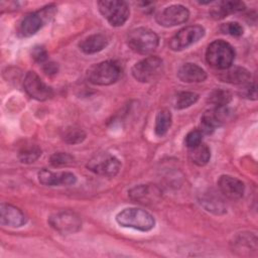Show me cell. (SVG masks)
Wrapping results in <instances>:
<instances>
[{"label":"cell","mask_w":258,"mask_h":258,"mask_svg":"<svg viewBox=\"0 0 258 258\" xmlns=\"http://www.w3.org/2000/svg\"><path fill=\"white\" fill-rule=\"evenodd\" d=\"M235 58V50L230 43L218 39L211 42L206 50L207 62L218 70L230 68Z\"/></svg>","instance_id":"7a4b0ae2"},{"label":"cell","mask_w":258,"mask_h":258,"mask_svg":"<svg viewBox=\"0 0 258 258\" xmlns=\"http://www.w3.org/2000/svg\"><path fill=\"white\" fill-rule=\"evenodd\" d=\"M201 204L207 211L213 212L217 215L224 214L226 212V207L222 200L219 197L213 195V192L204 195V197L201 200Z\"/></svg>","instance_id":"603a6c76"},{"label":"cell","mask_w":258,"mask_h":258,"mask_svg":"<svg viewBox=\"0 0 258 258\" xmlns=\"http://www.w3.org/2000/svg\"><path fill=\"white\" fill-rule=\"evenodd\" d=\"M41 155V149L37 145H24L18 152V159L22 163H33Z\"/></svg>","instance_id":"484cf974"},{"label":"cell","mask_w":258,"mask_h":258,"mask_svg":"<svg viewBox=\"0 0 258 258\" xmlns=\"http://www.w3.org/2000/svg\"><path fill=\"white\" fill-rule=\"evenodd\" d=\"M48 223L60 234L69 235L78 232L82 227L80 217L72 211H60L48 218Z\"/></svg>","instance_id":"ba28073f"},{"label":"cell","mask_w":258,"mask_h":258,"mask_svg":"<svg viewBox=\"0 0 258 258\" xmlns=\"http://www.w3.org/2000/svg\"><path fill=\"white\" fill-rule=\"evenodd\" d=\"M120 76L119 66L112 60L93 64L87 73L90 83L98 86H109L114 84Z\"/></svg>","instance_id":"277c9868"},{"label":"cell","mask_w":258,"mask_h":258,"mask_svg":"<svg viewBox=\"0 0 258 258\" xmlns=\"http://www.w3.org/2000/svg\"><path fill=\"white\" fill-rule=\"evenodd\" d=\"M87 168L98 175L113 177L119 172L121 163L114 155L108 152H102L94 155L88 161Z\"/></svg>","instance_id":"8992f818"},{"label":"cell","mask_w":258,"mask_h":258,"mask_svg":"<svg viewBox=\"0 0 258 258\" xmlns=\"http://www.w3.org/2000/svg\"><path fill=\"white\" fill-rule=\"evenodd\" d=\"M50 164L54 167H60V166H68L74 163L75 158L66 152H57L53 153L49 158Z\"/></svg>","instance_id":"f1b7e54d"},{"label":"cell","mask_w":258,"mask_h":258,"mask_svg":"<svg viewBox=\"0 0 258 258\" xmlns=\"http://www.w3.org/2000/svg\"><path fill=\"white\" fill-rule=\"evenodd\" d=\"M189 17V11L186 7L176 4L170 5L161 10L156 15V21L159 25L164 27H171L178 24H182L187 21Z\"/></svg>","instance_id":"8fae6325"},{"label":"cell","mask_w":258,"mask_h":258,"mask_svg":"<svg viewBox=\"0 0 258 258\" xmlns=\"http://www.w3.org/2000/svg\"><path fill=\"white\" fill-rule=\"evenodd\" d=\"M221 31L232 36H241L243 34V27L238 22H227L222 24Z\"/></svg>","instance_id":"f546056e"},{"label":"cell","mask_w":258,"mask_h":258,"mask_svg":"<svg viewBox=\"0 0 258 258\" xmlns=\"http://www.w3.org/2000/svg\"><path fill=\"white\" fill-rule=\"evenodd\" d=\"M199 100V95L192 92H180L175 97L174 107L175 109L181 110L185 109L192 104H195Z\"/></svg>","instance_id":"83f0119b"},{"label":"cell","mask_w":258,"mask_h":258,"mask_svg":"<svg viewBox=\"0 0 258 258\" xmlns=\"http://www.w3.org/2000/svg\"><path fill=\"white\" fill-rule=\"evenodd\" d=\"M108 44V38L101 33L92 34L88 37L84 38L80 43L79 46L81 50L87 54H92L101 51L104 49Z\"/></svg>","instance_id":"ffe728a7"},{"label":"cell","mask_w":258,"mask_h":258,"mask_svg":"<svg viewBox=\"0 0 258 258\" xmlns=\"http://www.w3.org/2000/svg\"><path fill=\"white\" fill-rule=\"evenodd\" d=\"M221 80L233 85H246L249 83L251 75L248 70L242 67H234L226 69L225 73L220 76Z\"/></svg>","instance_id":"44dd1931"},{"label":"cell","mask_w":258,"mask_h":258,"mask_svg":"<svg viewBox=\"0 0 258 258\" xmlns=\"http://www.w3.org/2000/svg\"><path fill=\"white\" fill-rule=\"evenodd\" d=\"M38 180L41 184L47 186H60L72 185L76 183L77 177L74 173L69 171L52 172L47 169H41L37 174Z\"/></svg>","instance_id":"4fadbf2b"},{"label":"cell","mask_w":258,"mask_h":258,"mask_svg":"<svg viewBox=\"0 0 258 258\" xmlns=\"http://www.w3.org/2000/svg\"><path fill=\"white\" fill-rule=\"evenodd\" d=\"M24 90L33 99L45 101L52 96V89L47 86L34 72H28L23 82Z\"/></svg>","instance_id":"7c38bea8"},{"label":"cell","mask_w":258,"mask_h":258,"mask_svg":"<svg viewBox=\"0 0 258 258\" xmlns=\"http://www.w3.org/2000/svg\"><path fill=\"white\" fill-rule=\"evenodd\" d=\"M241 95L247 99H253L255 100L256 97H257V94H256V86H255V83H248L246 84V86L242 89L241 91Z\"/></svg>","instance_id":"1f68e13d"},{"label":"cell","mask_w":258,"mask_h":258,"mask_svg":"<svg viewBox=\"0 0 258 258\" xmlns=\"http://www.w3.org/2000/svg\"><path fill=\"white\" fill-rule=\"evenodd\" d=\"M202 139H203V132L201 130L195 129L189 131L184 139V143L185 145L190 148L194 146H197L198 144L202 143Z\"/></svg>","instance_id":"4dcf8cb0"},{"label":"cell","mask_w":258,"mask_h":258,"mask_svg":"<svg viewBox=\"0 0 258 258\" xmlns=\"http://www.w3.org/2000/svg\"><path fill=\"white\" fill-rule=\"evenodd\" d=\"M127 43L133 51L140 54H147L155 50L158 46L159 38L153 30L147 27H138L128 33Z\"/></svg>","instance_id":"3957f363"},{"label":"cell","mask_w":258,"mask_h":258,"mask_svg":"<svg viewBox=\"0 0 258 258\" xmlns=\"http://www.w3.org/2000/svg\"><path fill=\"white\" fill-rule=\"evenodd\" d=\"M162 60L158 56H148L136 62L131 73L135 80L141 83H149L155 80L162 71Z\"/></svg>","instance_id":"52a82bcc"},{"label":"cell","mask_w":258,"mask_h":258,"mask_svg":"<svg viewBox=\"0 0 258 258\" xmlns=\"http://www.w3.org/2000/svg\"><path fill=\"white\" fill-rule=\"evenodd\" d=\"M32 57L37 61V62H43L47 58V52L42 46H35L32 49Z\"/></svg>","instance_id":"d6a6232c"},{"label":"cell","mask_w":258,"mask_h":258,"mask_svg":"<svg viewBox=\"0 0 258 258\" xmlns=\"http://www.w3.org/2000/svg\"><path fill=\"white\" fill-rule=\"evenodd\" d=\"M177 78L183 83H200L207 79V73L198 64L187 62L178 69Z\"/></svg>","instance_id":"ac0fdd59"},{"label":"cell","mask_w":258,"mask_h":258,"mask_svg":"<svg viewBox=\"0 0 258 258\" xmlns=\"http://www.w3.org/2000/svg\"><path fill=\"white\" fill-rule=\"evenodd\" d=\"M188 157L191 162L199 166L206 165L211 158V150L205 143H200L197 146L188 148Z\"/></svg>","instance_id":"7402d4cb"},{"label":"cell","mask_w":258,"mask_h":258,"mask_svg":"<svg viewBox=\"0 0 258 258\" xmlns=\"http://www.w3.org/2000/svg\"><path fill=\"white\" fill-rule=\"evenodd\" d=\"M0 223L2 226L19 228L26 223V217L18 208L2 203L0 206Z\"/></svg>","instance_id":"2e32d148"},{"label":"cell","mask_w":258,"mask_h":258,"mask_svg":"<svg viewBox=\"0 0 258 258\" xmlns=\"http://www.w3.org/2000/svg\"><path fill=\"white\" fill-rule=\"evenodd\" d=\"M100 13L112 26H122L130 15V9L126 2L117 0H104L98 2Z\"/></svg>","instance_id":"5b68a950"},{"label":"cell","mask_w":258,"mask_h":258,"mask_svg":"<svg viewBox=\"0 0 258 258\" xmlns=\"http://www.w3.org/2000/svg\"><path fill=\"white\" fill-rule=\"evenodd\" d=\"M129 197L132 201L142 205H150L160 197V191L155 186L148 184H139L129 191Z\"/></svg>","instance_id":"e0dca14e"},{"label":"cell","mask_w":258,"mask_h":258,"mask_svg":"<svg viewBox=\"0 0 258 258\" xmlns=\"http://www.w3.org/2000/svg\"><path fill=\"white\" fill-rule=\"evenodd\" d=\"M218 186L221 192L230 200H239L243 197L245 185L244 183L231 175H222L218 180Z\"/></svg>","instance_id":"9a60e30c"},{"label":"cell","mask_w":258,"mask_h":258,"mask_svg":"<svg viewBox=\"0 0 258 258\" xmlns=\"http://www.w3.org/2000/svg\"><path fill=\"white\" fill-rule=\"evenodd\" d=\"M245 7L241 1H219L210 10V14L214 19H223L229 14L243 10Z\"/></svg>","instance_id":"d6986e66"},{"label":"cell","mask_w":258,"mask_h":258,"mask_svg":"<svg viewBox=\"0 0 258 258\" xmlns=\"http://www.w3.org/2000/svg\"><path fill=\"white\" fill-rule=\"evenodd\" d=\"M61 138L68 144H78L86 139V132L78 126H69L62 130Z\"/></svg>","instance_id":"d4e9b609"},{"label":"cell","mask_w":258,"mask_h":258,"mask_svg":"<svg viewBox=\"0 0 258 258\" xmlns=\"http://www.w3.org/2000/svg\"><path fill=\"white\" fill-rule=\"evenodd\" d=\"M171 125V114L168 110L162 109L160 110L155 118V127L154 132L157 136L162 137L165 135L170 128Z\"/></svg>","instance_id":"cb8c5ba5"},{"label":"cell","mask_w":258,"mask_h":258,"mask_svg":"<svg viewBox=\"0 0 258 258\" xmlns=\"http://www.w3.org/2000/svg\"><path fill=\"white\" fill-rule=\"evenodd\" d=\"M116 221L122 227L132 228L142 232L150 231L155 225V220L152 215L137 208L124 209L117 214Z\"/></svg>","instance_id":"6da1fadb"},{"label":"cell","mask_w":258,"mask_h":258,"mask_svg":"<svg viewBox=\"0 0 258 258\" xmlns=\"http://www.w3.org/2000/svg\"><path fill=\"white\" fill-rule=\"evenodd\" d=\"M54 14V7L48 6L43 8L41 11L29 13L23 17L19 24V33L24 36L28 37L35 34L44 24V22L52 17Z\"/></svg>","instance_id":"9c48e42d"},{"label":"cell","mask_w":258,"mask_h":258,"mask_svg":"<svg viewBox=\"0 0 258 258\" xmlns=\"http://www.w3.org/2000/svg\"><path fill=\"white\" fill-rule=\"evenodd\" d=\"M232 99V95L230 92L226 90H221L217 89L213 91L209 97H208V102L212 105L215 106V108L218 107H226V105L229 104V102Z\"/></svg>","instance_id":"4316f807"},{"label":"cell","mask_w":258,"mask_h":258,"mask_svg":"<svg viewBox=\"0 0 258 258\" xmlns=\"http://www.w3.org/2000/svg\"><path fill=\"white\" fill-rule=\"evenodd\" d=\"M43 70H44V72H45L47 75L56 74V72H57V66H56V63H54V62H48V63H46V64L44 66Z\"/></svg>","instance_id":"836d02e7"},{"label":"cell","mask_w":258,"mask_h":258,"mask_svg":"<svg viewBox=\"0 0 258 258\" xmlns=\"http://www.w3.org/2000/svg\"><path fill=\"white\" fill-rule=\"evenodd\" d=\"M204 35L205 28L201 25H190L183 27L169 40V47L175 51L182 50L197 42Z\"/></svg>","instance_id":"30bf717a"},{"label":"cell","mask_w":258,"mask_h":258,"mask_svg":"<svg viewBox=\"0 0 258 258\" xmlns=\"http://www.w3.org/2000/svg\"><path fill=\"white\" fill-rule=\"evenodd\" d=\"M229 115V110L226 107H218L206 112L201 119L202 132L207 134L212 133L228 119Z\"/></svg>","instance_id":"5bb4252c"}]
</instances>
